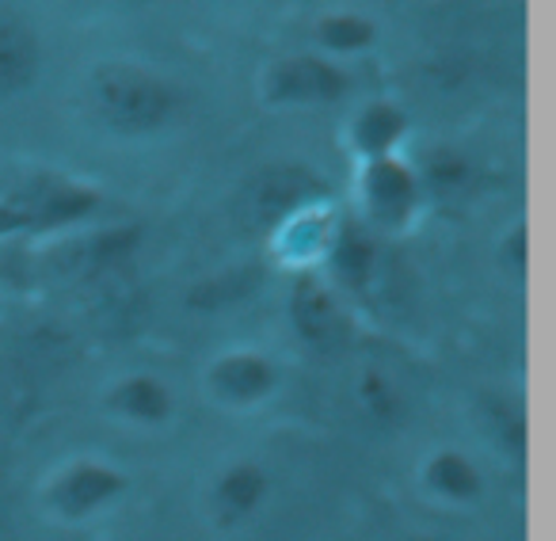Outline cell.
Returning <instances> with one entry per match:
<instances>
[{
    "label": "cell",
    "instance_id": "1",
    "mask_svg": "<svg viewBox=\"0 0 556 541\" xmlns=\"http://www.w3.org/2000/svg\"><path fill=\"white\" fill-rule=\"evenodd\" d=\"M92 100L100 115L123 134L156 130L172 115V92L164 80L138 65H103L92 73Z\"/></svg>",
    "mask_w": 556,
    "mask_h": 541
},
{
    "label": "cell",
    "instance_id": "2",
    "mask_svg": "<svg viewBox=\"0 0 556 541\" xmlns=\"http://www.w3.org/2000/svg\"><path fill=\"white\" fill-rule=\"evenodd\" d=\"M325 191V179L313 176L302 164H270V168L255 172L240 191V225L248 232H270L282 222H290L302 206L317 202Z\"/></svg>",
    "mask_w": 556,
    "mask_h": 541
},
{
    "label": "cell",
    "instance_id": "3",
    "mask_svg": "<svg viewBox=\"0 0 556 541\" xmlns=\"http://www.w3.org/2000/svg\"><path fill=\"white\" fill-rule=\"evenodd\" d=\"M348 92V77L320 58L278 62L267 77V96L275 103H336Z\"/></svg>",
    "mask_w": 556,
    "mask_h": 541
},
{
    "label": "cell",
    "instance_id": "4",
    "mask_svg": "<svg viewBox=\"0 0 556 541\" xmlns=\"http://www.w3.org/2000/svg\"><path fill=\"white\" fill-rule=\"evenodd\" d=\"M290 313H294L298 332H302L313 348L336 351L340 343H348V336H351L348 313L340 310V302H336L313 275L298 279L294 298H290Z\"/></svg>",
    "mask_w": 556,
    "mask_h": 541
},
{
    "label": "cell",
    "instance_id": "5",
    "mask_svg": "<svg viewBox=\"0 0 556 541\" xmlns=\"http://www.w3.org/2000/svg\"><path fill=\"white\" fill-rule=\"evenodd\" d=\"M126 488V477L111 465L100 462H80L73 469H65L58 477V485L50 488V500L62 515H88V511L111 503Z\"/></svg>",
    "mask_w": 556,
    "mask_h": 541
},
{
    "label": "cell",
    "instance_id": "6",
    "mask_svg": "<svg viewBox=\"0 0 556 541\" xmlns=\"http://www.w3.org/2000/svg\"><path fill=\"white\" fill-rule=\"evenodd\" d=\"M39 70V42L16 12L0 9V96L31 85Z\"/></svg>",
    "mask_w": 556,
    "mask_h": 541
},
{
    "label": "cell",
    "instance_id": "7",
    "mask_svg": "<svg viewBox=\"0 0 556 541\" xmlns=\"http://www.w3.org/2000/svg\"><path fill=\"white\" fill-rule=\"evenodd\" d=\"M210 381H214V389L222 397L248 404V401H260L263 393H270L275 370H270V363L260 355H229L210 370Z\"/></svg>",
    "mask_w": 556,
    "mask_h": 541
},
{
    "label": "cell",
    "instance_id": "8",
    "mask_svg": "<svg viewBox=\"0 0 556 541\" xmlns=\"http://www.w3.org/2000/svg\"><path fill=\"white\" fill-rule=\"evenodd\" d=\"M108 404L118 412V416L141 419V424H161V419H168V412H172L168 389H164L156 378H149V374H138V378H123L108 393Z\"/></svg>",
    "mask_w": 556,
    "mask_h": 541
},
{
    "label": "cell",
    "instance_id": "9",
    "mask_svg": "<svg viewBox=\"0 0 556 541\" xmlns=\"http://www.w3.org/2000/svg\"><path fill=\"white\" fill-rule=\"evenodd\" d=\"M366 194H370V206L378 217L386 222H401L412 210V199H416V187H412V176L393 161H374L370 172H366Z\"/></svg>",
    "mask_w": 556,
    "mask_h": 541
},
{
    "label": "cell",
    "instance_id": "10",
    "mask_svg": "<svg viewBox=\"0 0 556 541\" xmlns=\"http://www.w3.org/2000/svg\"><path fill=\"white\" fill-rule=\"evenodd\" d=\"M96 202H100V194L85 191V187H47L35 199H20V206L27 214V225H62L92 214Z\"/></svg>",
    "mask_w": 556,
    "mask_h": 541
},
{
    "label": "cell",
    "instance_id": "11",
    "mask_svg": "<svg viewBox=\"0 0 556 541\" xmlns=\"http://www.w3.org/2000/svg\"><path fill=\"white\" fill-rule=\"evenodd\" d=\"M427 485L434 488L439 495H446V500H477L480 488H484V480H480L477 465L469 462V457L462 454H439L431 465H427Z\"/></svg>",
    "mask_w": 556,
    "mask_h": 541
},
{
    "label": "cell",
    "instance_id": "12",
    "mask_svg": "<svg viewBox=\"0 0 556 541\" xmlns=\"http://www.w3.org/2000/svg\"><path fill=\"white\" fill-rule=\"evenodd\" d=\"M263 495H267V473L252 462L232 465L222 477V485H217V500H222V507L229 515H252L263 503Z\"/></svg>",
    "mask_w": 556,
    "mask_h": 541
},
{
    "label": "cell",
    "instance_id": "13",
    "mask_svg": "<svg viewBox=\"0 0 556 541\" xmlns=\"http://www.w3.org/2000/svg\"><path fill=\"white\" fill-rule=\"evenodd\" d=\"M401 134H404V115L396 108H389V103H374V108H366L355 123L358 149H366V153H374V156L386 153Z\"/></svg>",
    "mask_w": 556,
    "mask_h": 541
},
{
    "label": "cell",
    "instance_id": "14",
    "mask_svg": "<svg viewBox=\"0 0 556 541\" xmlns=\"http://www.w3.org/2000/svg\"><path fill=\"white\" fill-rule=\"evenodd\" d=\"M336 270H340V279H348L351 287H363L370 279L374 270V244L363 237V232H343L340 248H336Z\"/></svg>",
    "mask_w": 556,
    "mask_h": 541
},
{
    "label": "cell",
    "instance_id": "15",
    "mask_svg": "<svg viewBox=\"0 0 556 541\" xmlns=\"http://www.w3.org/2000/svg\"><path fill=\"white\" fill-rule=\"evenodd\" d=\"M317 35L332 50H363L374 42V24L363 16H325L317 24Z\"/></svg>",
    "mask_w": 556,
    "mask_h": 541
},
{
    "label": "cell",
    "instance_id": "16",
    "mask_svg": "<svg viewBox=\"0 0 556 541\" xmlns=\"http://www.w3.org/2000/svg\"><path fill=\"white\" fill-rule=\"evenodd\" d=\"M488 427L500 435V442L507 450H515V454H522V450H526V419L510 401H492V404H488Z\"/></svg>",
    "mask_w": 556,
    "mask_h": 541
},
{
    "label": "cell",
    "instance_id": "17",
    "mask_svg": "<svg viewBox=\"0 0 556 541\" xmlns=\"http://www.w3.org/2000/svg\"><path fill=\"white\" fill-rule=\"evenodd\" d=\"M465 172H469V164H465L457 153H439V156H431L427 176H431L434 184H462Z\"/></svg>",
    "mask_w": 556,
    "mask_h": 541
},
{
    "label": "cell",
    "instance_id": "18",
    "mask_svg": "<svg viewBox=\"0 0 556 541\" xmlns=\"http://www.w3.org/2000/svg\"><path fill=\"white\" fill-rule=\"evenodd\" d=\"M503 260H507V267L518 270V275L526 270V225H515L510 237L503 240Z\"/></svg>",
    "mask_w": 556,
    "mask_h": 541
},
{
    "label": "cell",
    "instance_id": "19",
    "mask_svg": "<svg viewBox=\"0 0 556 541\" xmlns=\"http://www.w3.org/2000/svg\"><path fill=\"white\" fill-rule=\"evenodd\" d=\"M27 229V214L20 202H0V232H16Z\"/></svg>",
    "mask_w": 556,
    "mask_h": 541
},
{
    "label": "cell",
    "instance_id": "20",
    "mask_svg": "<svg viewBox=\"0 0 556 541\" xmlns=\"http://www.w3.org/2000/svg\"><path fill=\"white\" fill-rule=\"evenodd\" d=\"M412 541H424V538H412Z\"/></svg>",
    "mask_w": 556,
    "mask_h": 541
}]
</instances>
